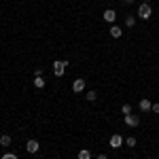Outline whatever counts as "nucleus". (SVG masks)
Wrapping results in <instances>:
<instances>
[{
    "instance_id": "1",
    "label": "nucleus",
    "mask_w": 159,
    "mask_h": 159,
    "mask_svg": "<svg viewBox=\"0 0 159 159\" xmlns=\"http://www.w3.org/2000/svg\"><path fill=\"white\" fill-rule=\"evenodd\" d=\"M68 64H70L68 60H55V61H53V72H55V76H64Z\"/></svg>"
},
{
    "instance_id": "2",
    "label": "nucleus",
    "mask_w": 159,
    "mask_h": 159,
    "mask_svg": "<svg viewBox=\"0 0 159 159\" xmlns=\"http://www.w3.org/2000/svg\"><path fill=\"white\" fill-rule=\"evenodd\" d=\"M151 15H153V9L148 7V2H142V4L138 7V17H140V19H148Z\"/></svg>"
},
{
    "instance_id": "3",
    "label": "nucleus",
    "mask_w": 159,
    "mask_h": 159,
    "mask_svg": "<svg viewBox=\"0 0 159 159\" xmlns=\"http://www.w3.org/2000/svg\"><path fill=\"white\" fill-rule=\"evenodd\" d=\"M123 119H125V125H129V127H138V123H140V117L138 115H123Z\"/></svg>"
},
{
    "instance_id": "4",
    "label": "nucleus",
    "mask_w": 159,
    "mask_h": 159,
    "mask_svg": "<svg viewBox=\"0 0 159 159\" xmlns=\"http://www.w3.org/2000/svg\"><path fill=\"white\" fill-rule=\"evenodd\" d=\"M72 91H74V93L85 91V79H76V81L72 83Z\"/></svg>"
},
{
    "instance_id": "5",
    "label": "nucleus",
    "mask_w": 159,
    "mask_h": 159,
    "mask_svg": "<svg viewBox=\"0 0 159 159\" xmlns=\"http://www.w3.org/2000/svg\"><path fill=\"white\" fill-rule=\"evenodd\" d=\"M38 148H40V144H38V140H28V144H25V151L28 153H38Z\"/></svg>"
},
{
    "instance_id": "6",
    "label": "nucleus",
    "mask_w": 159,
    "mask_h": 159,
    "mask_svg": "<svg viewBox=\"0 0 159 159\" xmlns=\"http://www.w3.org/2000/svg\"><path fill=\"white\" fill-rule=\"evenodd\" d=\"M102 17H104V21H108V24H115V19H117V13L112 11V9H106Z\"/></svg>"
},
{
    "instance_id": "7",
    "label": "nucleus",
    "mask_w": 159,
    "mask_h": 159,
    "mask_svg": "<svg viewBox=\"0 0 159 159\" xmlns=\"http://www.w3.org/2000/svg\"><path fill=\"white\" fill-rule=\"evenodd\" d=\"M121 144H123V138L119 134H112V136H110V147H112V148H119Z\"/></svg>"
},
{
    "instance_id": "8",
    "label": "nucleus",
    "mask_w": 159,
    "mask_h": 159,
    "mask_svg": "<svg viewBox=\"0 0 159 159\" xmlns=\"http://www.w3.org/2000/svg\"><path fill=\"white\" fill-rule=\"evenodd\" d=\"M138 106H140V110H142V112H148V110H151V106H153V102H151L148 98H142Z\"/></svg>"
},
{
    "instance_id": "9",
    "label": "nucleus",
    "mask_w": 159,
    "mask_h": 159,
    "mask_svg": "<svg viewBox=\"0 0 159 159\" xmlns=\"http://www.w3.org/2000/svg\"><path fill=\"white\" fill-rule=\"evenodd\" d=\"M121 34H123V28H119V25H110V36L112 38H121Z\"/></svg>"
},
{
    "instance_id": "10",
    "label": "nucleus",
    "mask_w": 159,
    "mask_h": 159,
    "mask_svg": "<svg viewBox=\"0 0 159 159\" xmlns=\"http://www.w3.org/2000/svg\"><path fill=\"white\" fill-rule=\"evenodd\" d=\"M79 159H91L89 148H81V151H79Z\"/></svg>"
},
{
    "instance_id": "11",
    "label": "nucleus",
    "mask_w": 159,
    "mask_h": 159,
    "mask_svg": "<svg viewBox=\"0 0 159 159\" xmlns=\"http://www.w3.org/2000/svg\"><path fill=\"white\" fill-rule=\"evenodd\" d=\"M0 144H2V147H9V144H11V136H9V134L0 136Z\"/></svg>"
},
{
    "instance_id": "12",
    "label": "nucleus",
    "mask_w": 159,
    "mask_h": 159,
    "mask_svg": "<svg viewBox=\"0 0 159 159\" xmlns=\"http://www.w3.org/2000/svg\"><path fill=\"white\" fill-rule=\"evenodd\" d=\"M96 98H98V93H96L93 89H91V91H87V93H85V100H87V102H93Z\"/></svg>"
},
{
    "instance_id": "13",
    "label": "nucleus",
    "mask_w": 159,
    "mask_h": 159,
    "mask_svg": "<svg viewBox=\"0 0 159 159\" xmlns=\"http://www.w3.org/2000/svg\"><path fill=\"white\" fill-rule=\"evenodd\" d=\"M34 87L43 89V87H45V79H43V76H36V79H34Z\"/></svg>"
},
{
    "instance_id": "14",
    "label": "nucleus",
    "mask_w": 159,
    "mask_h": 159,
    "mask_svg": "<svg viewBox=\"0 0 159 159\" xmlns=\"http://www.w3.org/2000/svg\"><path fill=\"white\" fill-rule=\"evenodd\" d=\"M134 24H136V17H132V15L125 17V25H127V28H134Z\"/></svg>"
},
{
    "instance_id": "15",
    "label": "nucleus",
    "mask_w": 159,
    "mask_h": 159,
    "mask_svg": "<svg viewBox=\"0 0 159 159\" xmlns=\"http://www.w3.org/2000/svg\"><path fill=\"white\" fill-rule=\"evenodd\" d=\"M121 112H123V115H129V112H132V104H123Z\"/></svg>"
},
{
    "instance_id": "16",
    "label": "nucleus",
    "mask_w": 159,
    "mask_h": 159,
    "mask_svg": "<svg viewBox=\"0 0 159 159\" xmlns=\"http://www.w3.org/2000/svg\"><path fill=\"white\" fill-rule=\"evenodd\" d=\"M125 144H127V147H136V138H134V136L125 138Z\"/></svg>"
},
{
    "instance_id": "17",
    "label": "nucleus",
    "mask_w": 159,
    "mask_h": 159,
    "mask_svg": "<svg viewBox=\"0 0 159 159\" xmlns=\"http://www.w3.org/2000/svg\"><path fill=\"white\" fill-rule=\"evenodd\" d=\"M2 159H17V155H15V153H4Z\"/></svg>"
},
{
    "instance_id": "18",
    "label": "nucleus",
    "mask_w": 159,
    "mask_h": 159,
    "mask_svg": "<svg viewBox=\"0 0 159 159\" xmlns=\"http://www.w3.org/2000/svg\"><path fill=\"white\" fill-rule=\"evenodd\" d=\"M151 112H157V115H159V102H157V104H153V106H151Z\"/></svg>"
},
{
    "instance_id": "19",
    "label": "nucleus",
    "mask_w": 159,
    "mask_h": 159,
    "mask_svg": "<svg viewBox=\"0 0 159 159\" xmlns=\"http://www.w3.org/2000/svg\"><path fill=\"white\" fill-rule=\"evenodd\" d=\"M98 159H108V157H106V155H98Z\"/></svg>"
},
{
    "instance_id": "20",
    "label": "nucleus",
    "mask_w": 159,
    "mask_h": 159,
    "mask_svg": "<svg viewBox=\"0 0 159 159\" xmlns=\"http://www.w3.org/2000/svg\"><path fill=\"white\" fill-rule=\"evenodd\" d=\"M123 2H134V0H123Z\"/></svg>"
},
{
    "instance_id": "21",
    "label": "nucleus",
    "mask_w": 159,
    "mask_h": 159,
    "mask_svg": "<svg viewBox=\"0 0 159 159\" xmlns=\"http://www.w3.org/2000/svg\"><path fill=\"white\" fill-rule=\"evenodd\" d=\"M142 2H151V0H142Z\"/></svg>"
}]
</instances>
